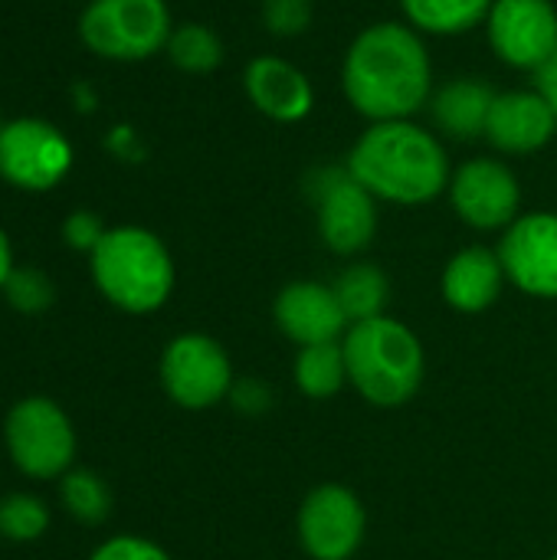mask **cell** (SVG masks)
<instances>
[{
    "mask_svg": "<svg viewBox=\"0 0 557 560\" xmlns=\"http://www.w3.org/2000/svg\"><path fill=\"white\" fill-rule=\"evenodd\" d=\"M502 259L486 246H469L443 269V299L460 312H486L502 292Z\"/></svg>",
    "mask_w": 557,
    "mask_h": 560,
    "instance_id": "cell-17",
    "label": "cell"
},
{
    "mask_svg": "<svg viewBox=\"0 0 557 560\" xmlns=\"http://www.w3.org/2000/svg\"><path fill=\"white\" fill-rule=\"evenodd\" d=\"M167 56L177 69L204 75L223 62V43L213 30H207L200 23H184V26L171 30Z\"/></svg>",
    "mask_w": 557,
    "mask_h": 560,
    "instance_id": "cell-22",
    "label": "cell"
},
{
    "mask_svg": "<svg viewBox=\"0 0 557 560\" xmlns=\"http://www.w3.org/2000/svg\"><path fill=\"white\" fill-rule=\"evenodd\" d=\"M315 13L312 0H263V23L272 36H299Z\"/></svg>",
    "mask_w": 557,
    "mask_h": 560,
    "instance_id": "cell-25",
    "label": "cell"
},
{
    "mask_svg": "<svg viewBox=\"0 0 557 560\" xmlns=\"http://www.w3.org/2000/svg\"><path fill=\"white\" fill-rule=\"evenodd\" d=\"M82 39L108 59H144L167 46L171 13L164 0H95L82 13Z\"/></svg>",
    "mask_w": 557,
    "mask_h": 560,
    "instance_id": "cell-5",
    "label": "cell"
},
{
    "mask_svg": "<svg viewBox=\"0 0 557 560\" xmlns=\"http://www.w3.org/2000/svg\"><path fill=\"white\" fill-rule=\"evenodd\" d=\"M299 535L315 560H348L364 538V509L348 489L322 486L299 512Z\"/></svg>",
    "mask_w": 557,
    "mask_h": 560,
    "instance_id": "cell-12",
    "label": "cell"
},
{
    "mask_svg": "<svg viewBox=\"0 0 557 560\" xmlns=\"http://www.w3.org/2000/svg\"><path fill=\"white\" fill-rule=\"evenodd\" d=\"M92 560H167V555L141 538H115V541L102 545L92 555Z\"/></svg>",
    "mask_w": 557,
    "mask_h": 560,
    "instance_id": "cell-27",
    "label": "cell"
},
{
    "mask_svg": "<svg viewBox=\"0 0 557 560\" xmlns=\"http://www.w3.org/2000/svg\"><path fill=\"white\" fill-rule=\"evenodd\" d=\"M506 276L529 295L557 299V217L529 213L519 217L499 246Z\"/></svg>",
    "mask_w": 557,
    "mask_h": 560,
    "instance_id": "cell-13",
    "label": "cell"
},
{
    "mask_svg": "<svg viewBox=\"0 0 557 560\" xmlns=\"http://www.w3.org/2000/svg\"><path fill=\"white\" fill-rule=\"evenodd\" d=\"M305 190L318 210V233L328 249L351 256L374 240L378 230L374 194L364 184H358L348 167L312 171Z\"/></svg>",
    "mask_w": 557,
    "mask_h": 560,
    "instance_id": "cell-6",
    "label": "cell"
},
{
    "mask_svg": "<svg viewBox=\"0 0 557 560\" xmlns=\"http://www.w3.org/2000/svg\"><path fill=\"white\" fill-rule=\"evenodd\" d=\"M486 30L492 52L515 69H538L557 49V10L552 0H496Z\"/></svg>",
    "mask_w": 557,
    "mask_h": 560,
    "instance_id": "cell-9",
    "label": "cell"
},
{
    "mask_svg": "<svg viewBox=\"0 0 557 560\" xmlns=\"http://www.w3.org/2000/svg\"><path fill=\"white\" fill-rule=\"evenodd\" d=\"M332 289H335V299H338L345 318L355 322V325L381 318V312L387 305V295H391L387 276L378 266H368V262H358V266L345 269Z\"/></svg>",
    "mask_w": 557,
    "mask_h": 560,
    "instance_id": "cell-20",
    "label": "cell"
},
{
    "mask_svg": "<svg viewBox=\"0 0 557 560\" xmlns=\"http://www.w3.org/2000/svg\"><path fill=\"white\" fill-rule=\"evenodd\" d=\"M555 560H557V558H555Z\"/></svg>",
    "mask_w": 557,
    "mask_h": 560,
    "instance_id": "cell-31",
    "label": "cell"
},
{
    "mask_svg": "<svg viewBox=\"0 0 557 560\" xmlns=\"http://www.w3.org/2000/svg\"><path fill=\"white\" fill-rule=\"evenodd\" d=\"M69 141L46 121L20 118L0 128V174L26 190H46L69 171Z\"/></svg>",
    "mask_w": 557,
    "mask_h": 560,
    "instance_id": "cell-10",
    "label": "cell"
},
{
    "mask_svg": "<svg viewBox=\"0 0 557 560\" xmlns=\"http://www.w3.org/2000/svg\"><path fill=\"white\" fill-rule=\"evenodd\" d=\"M10 272H13V266H10V243H7V236L0 233V285H7Z\"/></svg>",
    "mask_w": 557,
    "mask_h": 560,
    "instance_id": "cell-30",
    "label": "cell"
},
{
    "mask_svg": "<svg viewBox=\"0 0 557 560\" xmlns=\"http://www.w3.org/2000/svg\"><path fill=\"white\" fill-rule=\"evenodd\" d=\"M345 377H348V364H345V348L338 341L302 348L295 361V381L309 397L322 400V397L338 394Z\"/></svg>",
    "mask_w": 557,
    "mask_h": 560,
    "instance_id": "cell-21",
    "label": "cell"
},
{
    "mask_svg": "<svg viewBox=\"0 0 557 560\" xmlns=\"http://www.w3.org/2000/svg\"><path fill=\"white\" fill-rule=\"evenodd\" d=\"M102 236H105V233H102V226H98V220H95L92 213H76V217H69V223H66V240H69L72 246H79V249H95Z\"/></svg>",
    "mask_w": 557,
    "mask_h": 560,
    "instance_id": "cell-28",
    "label": "cell"
},
{
    "mask_svg": "<svg viewBox=\"0 0 557 560\" xmlns=\"http://www.w3.org/2000/svg\"><path fill=\"white\" fill-rule=\"evenodd\" d=\"M450 200L463 223L476 230H502L515 223L522 190L502 161L476 158L450 177Z\"/></svg>",
    "mask_w": 557,
    "mask_h": 560,
    "instance_id": "cell-11",
    "label": "cell"
},
{
    "mask_svg": "<svg viewBox=\"0 0 557 560\" xmlns=\"http://www.w3.org/2000/svg\"><path fill=\"white\" fill-rule=\"evenodd\" d=\"M7 446L13 463L36 479L66 472L76 453V433L69 417L46 397L16 404L7 417Z\"/></svg>",
    "mask_w": 557,
    "mask_h": 560,
    "instance_id": "cell-7",
    "label": "cell"
},
{
    "mask_svg": "<svg viewBox=\"0 0 557 560\" xmlns=\"http://www.w3.org/2000/svg\"><path fill=\"white\" fill-rule=\"evenodd\" d=\"M557 118L552 105L529 89L502 92L492 102L486 138L502 154H535L555 135Z\"/></svg>",
    "mask_w": 557,
    "mask_h": 560,
    "instance_id": "cell-14",
    "label": "cell"
},
{
    "mask_svg": "<svg viewBox=\"0 0 557 560\" xmlns=\"http://www.w3.org/2000/svg\"><path fill=\"white\" fill-rule=\"evenodd\" d=\"M535 92L552 105L557 118V49L535 69Z\"/></svg>",
    "mask_w": 557,
    "mask_h": 560,
    "instance_id": "cell-29",
    "label": "cell"
},
{
    "mask_svg": "<svg viewBox=\"0 0 557 560\" xmlns=\"http://www.w3.org/2000/svg\"><path fill=\"white\" fill-rule=\"evenodd\" d=\"M348 171L374 194V200L404 207L430 203L450 187V161L443 144L410 118L371 125L355 141Z\"/></svg>",
    "mask_w": 557,
    "mask_h": 560,
    "instance_id": "cell-2",
    "label": "cell"
},
{
    "mask_svg": "<svg viewBox=\"0 0 557 560\" xmlns=\"http://www.w3.org/2000/svg\"><path fill=\"white\" fill-rule=\"evenodd\" d=\"M348 381L374 407L407 404L423 381V348L417 335L394 318L351 325L345 338Z\"/></svg>",
    "mask_w": 557,
    "mask_h": 560,
    "instance_id": "cell-3",
    "label": "cell"
},
{
    "mask_svg": "<svg viewBox=\"0 0 557 560\" xmlns=\"http://www.w3.org/2000/svg\"><path fill=\"white\" fill-rule=\"evenodd\" d=\"M161 381L174 404L187 410H207L230 390L233 371L217 341L204 335H184L167 345Z\"/></svg>",
    "mask_w": 557,
    "mask_h": 560,
    "instance_id": "cell-8",
    "label": "cell"
},
{
    "mask_svg": "<svg viewBox=\"0 0 557 560\" xmlns=\"http://www.w3.org/2000/svg\"><path fill=\"white\" fill-rule=\"evenodd\" d=\"M496 0H401L404 16L417 33L456 36L489 16Z\"/></svg>",
    "mask_w": 557,
    "mask_h": 560,
    "instance_id": "cell-19",
    "label": "cell"
},
{
    "mask_svg": "<svg viewBox=\"0 0 557 560\" xmlns=\"http://www.w3.org/2000/svg\"><path fill=\"white\" fill-rule=\"evenodd\" d=\"M7 295H10V305L20 312H39L53 302V285L36 269H16L7 279Z\"/></svg>",
    "mask_w": 557,
    "mask_h": 560,
    "instance_id": "cell-26",
    "label": "cell"
},
{
    "mask_svg": "<svg viewBox=\"0 0 557 560\" xmlns=\"http://www.w3.org/2000/svg\"><path fill=\"white\" fill-rule=\"evenodd\" d=\"M46 522V509L30 495H13L0 505V535L10 541H33L36 535H43Z\"/></svg>",
    "mask_w": 557,
    "mask_h": 560,
    "instance_id": "cell-24",
    "label": "cell"
},
{
    "mask_svg": "<svg viewBox=\"0 0 557 560\" xmlns=\"http://www.w3.org/2000/svg\"><path fill=\"white\" fill-rule=\"evenodd\" d=\"M62 502L82 522H102L108 515V492H105L102 479H95L89 472L66 476V482H62Z\"/></svg>",
    "mask_w": 557,
    "mask_h": 560,
    "instance_id": "cell-23",
    "label": "cell"
},
{
    "mask_svg": "<svg viewBox=\"0 0 557 560\" xmlns=\"http://www.w3.org/2000/svg\"><path fill=\"white\" fill-rule=\"evenodd\" d=\"M276 322L282 335L309 345H328L345 331V312L335 299V289L318 282H292L276 299Z\"/></svg>",
    "mask_w": 557,
    "mask_h": 560,
    "instance_id": "cell-15",
    "label": "cell"
},
{
    "mask_svg": "<svg viewBox=\"0 0 557 560\" xmlns=\"http://www.w3.org/2000/svg\"><path fill=\"white\" fill-rule=\"evenodd\" d=\"M92 276L108 302L125 312H154L174 285V266L161 240L138 226L108 230L92 249Z\"/></svg>",
    "mask_w": 557,
    "mask_h": 560,
    "instance_id": "cell-4",
    "label": "cell"
},
{
    "mask_svg": "<svg viewBox=\"0 0 557 560\" xmlns=\"http://www.w3.org/2000/svg\"><path fill=\"white\" fill-rule=\"evenodd\" d=\"M243 85L253 108L272 121H302L312 112L309 75L279 56H256L246 66Z\"/></svg>",
    "mask_w": 557,
    "mask_h": 560,
    "instance_id": "cell-16",
    "label": "cell"
},
{
    "mask_svg": "<svg viewBox=\"0 0 557 560\" xmlns=\"http://www.w3.org/2000/svg\"><path fill=\"white\" fill-rule=\"evenodd\" d=\"M433 66L414 26L374 23L361 30L341 66V89L371 125L407 121L430 102Z\"/></svg>",
    "mask_w": 557,
    "mask_h": 560,
    "instance_id": "cell-1",
    "label": "cell"
},
{
    "mask_svg": "<svg viewBox=\"0 0 557 560\" xmlns=\"http://www.w3.org/2000/svg\"><path fill=\"white\" fill-rule=\"evenodd\" d=\"M492 102H496V92L486 82L453 79L450 85H443L433 95L430 108H433V121L443 135H450L456 141H473V138H486Z\"/></svg>",
    "mask_w": 557,
    "mask_h": 560,
    "instance_id": "cell-18",
    "label": "cell"
}]
</instances>
